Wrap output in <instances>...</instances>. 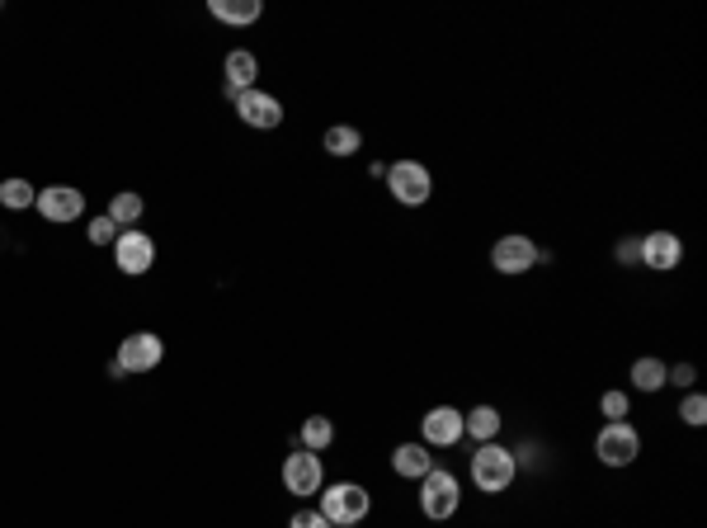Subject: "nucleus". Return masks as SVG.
<instances>
[{
    "mask_svg": "<svg viewBox=\"0 0 707 528\" xmlns=\"http://www.w3.org/2000/svg\"><path fill=\"white\" fill-rule=\"evenodd\" d=\"M472 481H477V491L486 495H505L514 486V477H519V462H514V453L500 439L495 444H477V453H472Z\"/></svg>",
    "mask_w": 707,
    "mask_h": 528,
    "instance_id": "obj_1",
    "label": "nucleus"
},
{
    "mask_svg": "<svg viewBox=\"0 0 707 528\" xmlns=\"http://www.w3.org/2000/svg\"><path fill=\"white\" fill-rule=\"evenodd\" d=\"M458 505H462V481L448 467H434L429 477H420V510H425V519L444 524V519L458 514Z\"/></svg>",
    "mask_w": 707,
    "mask_h": 528,
    "instance_id": "obj_2",
    "label": "nucleus"
},
{
    "mask_svg": "<svg viewBox=\"0 0 707 528\" xmlns=\"http://www.w3.org/2000/svg\"><path fill=\"white\" fill-rule=\"evenodd\" d=\"M387 189H392L396 203L425 208L429 198H434V175H429V165H420V161H396V165H387Z\"/></svg>",
    "mask_w": 707,
    "mask_h": 528,
    "instance_id": "obj_3",
    "label": "nucleus"
},
{
    "mask_svg": "<svg viewBox=\"0 0 707 528\" xmlns=\"http://www.w3.org/2000/svg\"><path fill=\"white\" fill-rule=\"evenodd\" d=\"M642 453V434L627 425V420H609V425L594 434V458L604 467H632Z\"/></svg>",
    "mask_w": 707,
    "mask_h": 528,
    "instance_id": "obj_4",
    "label": "nucleus"
},
{
    "mask_svg": "<svg viewBox=\"0 0 707 528\" xmlns=\"http://www.w3.org/2000/svg\"><path fill=\"white\" fill-rule=\"evenodd\" d=\"M368 491H363L359 481H335V486H326L321 491V514L330 519V528L340 524H363V514H368Z\"/></svg>",
    "mask_w": 707,
    "mask_h": 528,
    "instance_id": "obj_5",
    "label": "nucleus"
},
{
    "mask_svg": "<svg viewBox=\"0 0 707 528\" xmlns=\"http://www.w3.org/2000/svg\"><path fill=\"white\" fill-rule=\"evenodd\" d=\"M161 359H165V340L161 335H151V330H137V335H128L123 345H118V368L123 373H151V368H161Z\"/></svg>",
    "mask_w": 707,
    "mask_h": 528,
    "instance_id": "obj_6",
    "label": "nucleus"
},
{
    "mask_svg": "<svg viewBox=\"0 0 707 528\" xmlns=\"http://www.w3.org/2000/svg\"><path fill=\"white\" fill-rule=\"evenodd\" d=\"M321 481H326V472H321V458H316V453H307V448L288 453V462H283V491H293L297 500H307V495H321Z\"/></svg>",
    "mask_w": 707,
    "mask_h": 528,
    "instance_id": "obj_7",
    "label": "nucleus"
},
{
    "mask_svg": "<svg viewBox=\"0 0 707 528\" xmlns=\"http://www.w3.org/2000/svg\"><path fill=\"white\" fill-rule=\"evenodd\" d=\"M114 264L123 269V274H147L151 264H156V241H151L147 231H137V227H128V231H118V241H114Z\"/></svg>",
    "mask_w": 707,
    "mask_h": 528,
    "instance_id": "obj_8",
    "label": "nucleus"
},
{
    "mask_svg": "<svg viewBox=\"0 0 707 528\" xmlns=\"http://www.w3.org/2000/svg\"><path fill=\"white\" fill-rule=\"evenodd\" d=\"M467 434H462V411L458 406H434L420 420V444L425 448H458Z\"/></svg>",
    "mask_w": 707,
    "mask_h": 528,
    "instance_id": "obj_9",
    "label": "nucleus"
},
{
    "mask_svg": "<svg viewBox=\"0 0 707 528\" xmlns=\"http://www.w3.org/2000/svg\"><path fill=\"white\" fill-rule=\"evenodd\" d=\"M491 264L500 274H528V269H538V246L528 241V236H500L491 246Z\"/></svg>",
    "mask_w": 707,
    "mask_h": 528,
    "instance_id": "obj_10",
    "label": "nucleus"
},
{
    "mask_svg": "<svg viewBox=\"0 0 707 528\" xmlns=\"http://www.w3.org/2000/svg\"><path fill=\"white\" fill-rule=\"evenodd\" d=\"M33 208L48 217V222H76V217L85 213V194L71 189V184H48V189H38V203H33Z\"/></svg>",
    "mask_w": 707,
    "mask_h": 528,
    "instance_id": "obj_11",
    "label": "nucleus"
},
{
    "mask_svg": "<svg viewBox=\"0 0 707 528\" xmlns=\"http://www.w3.org/2000/svg\"><path fill=\"white\" fill-rule=\"evenodd\" d=\"M642 264L656 274H670L684 264V241L675 231H651V236H642Z\"/></svg>",
    "mask_w": 707,
    "mask_h": 528,
    "instance_id": "obj_12",
    "label": "nucleus"
},
{
    "mask_svg": "<svg viewBox=\"0 0 707 528\" xmlns=\"http://www.w3.org/2000/svg\"><path fill=\"white\" fill-rule=\"evenodd\" d=\"M236 104V114H241V123H250V128H279L283 123V104L274 95H264V90H246V95L231 99Z\"/></svg>",
    "mask_w": 707,
    "mask_h": 528,
    "instance_id": "obj_13",
    "label": "nucleus"
},
{
    "mask_svg": "<svg viewBox=\"0 0 707 528\" xmlns=\"http://www.w3.org/2000/svg\"><path fill=\"white\" fill-rule=\"evenodd\" d=\"M222 76H227V99L255 90V76H260V62H255V52H246V48L227 52V62H222Z\"/></svg>",
    "mask_w": 707,
    "mask_h": 528,
    "instance_id": "obj_14",
    "label": "nucleus"
},
{
    "mask_svg": "<svg viewBox=\"0 0 707 528\" xmlns=\"http://www.w3.org/2000/svg\"><path fill=\"white\" fill-rule=\"evenodd\" d=\"M392 472L396 477H406V481H420L434 472V453H429L425 444H401L392 453Z\"/></svg>",
    "mask_w": 707,
    "mask_h": 528,
    "instance_id": "obj_15",
    "label": "nucleus"
},
{
    "mask_svg": "<svg viewBox=\"0 0 707 528\" xmlns=\"http://www.w3.org/2000/svg\"><path fill=\"white\" fill-rule=\"evenodd\" d=\"M500 411L495 406H477V411H462V434L467 439H477V444H495L500 439Z\"/></svg>",
    "mask_w": 707,
    "mask_h": 528,
    "instance_id": "obj_16",
    "label": "nucleus"
},
{
    "mask_svg": "<svg viewBox=\"0 0 707 528\" xmlns=\"http://www.w3.org/2000/svg\"><path fill=\"white\" fill-rule=\"evenodd\" d=\"M208 15L222 19V24H236V29H246L255 19L264 15L260 0H208Z\"/></svg>",
    "mask_w": 707,
    "mask_h": 528,
    "instance_id": "obj_17",
    "label": "nucleus"
},
{
    "mask_svg": "<svg viewBox=\"0 0 707 528\" xmlns=\"http://www.w3.org/2000/svg\"><path fill=\"white\" fill-rule=\"evenodd\" d=\"M330 444H335V425H330V415H312V420H302L297 448H307V453H326Z\"/></svg>",
    "mask_w": 707,
    "mask_h": 528,
    "instance_id": "obj_18",
    "label": "nucleus"
},
{
    "mask_svg": "<svg viewBox=\"0 0 707 528\" xmlns=\"http://www.w3.org/2000/svg\"><path fill=\"white\" fill-rule=\"evenodd\" d=\"M38 203V189H33L29 180H0V208H10V213H24V208H33Z\"/></svg>",
    "mask_w": 707,
    "mask_h": 528,
    "instance_id": "obj_19",
    "label": "nucleus"
},
{
    "mask_svg": "<svg viewBox=\"0 0 707 528\" xmlns=\"http://www.w3.org/2000/svg\"><path fill=\"white\" fill-rule=\"evenodd\" d=\"M142 213H147V203H142V194H132V189H123V194L109 198V217H114V222H118L123 231H128Z\"/></svg>",
    "mask_w": 707,
    "mask_h": 528,
    "instance_id": "obj_20",
    "label": "nucleus"
},
{
    "mask_svg": "<svg viewBox=\"0 0 707 528\" xmlns=\"http://www.w3.org/2000/svg\"><path fill=\"white\" fill-rule=\"evenodd\" d=\"M363 147V132L359 128H349V123H335V128H326V151L330 156H354V151Z\"/></svg>",
    "mask_w": 707,
    "mask_h": 528,
    "instance_id": "obj_21",
    "label": "nucleus"
},
{
    "mask_svg": "<svg viewBox=\"0 0 707 528\" xmlns=\"http://www.w3.org/2000/svg\"><path fill=\"white\" fill-rule=\"evenodd\" d=\"M632 387H637V392H660V387H665V363L651 359V354L637 359L632 363Z\"/></svg>",
    "mask_w": 707,
    "mask_h": 528,
    "instance_id": "obj_22",
    "label": "nucleus"
},
{
    "mask_svg": "<svg viewBox=\"0 0 707 528\" xmlns=\"http://www.w3.org/2000/svg\"><path fill=\"white\" fill-rule=\"evenodd\" d=\"M679 420L693 429H703L707 425V396L703 392H689L684 401H679Z\"/></svg>",
    "mask_w": 707,
    "mask_h": 528,
    "instance_id": "obj_23",
    "label": "nucleus"
},
{
    "mask_svg": "<svg viewBox=\"0 0 707 528\" xmlns=\"http://www.w3.org/2000/svg\"><path fill=\"white\" fill-rule=\"evenodd\" d=\"M627 411H632L627 392H604V396H599V415H604V420H627Z\"/></svg>",
    "mask_w": 707,
    "mask_h": 528,
    "instance_id": "obj_24",
    "label": "nucleus"
},
{
    "mask_svg": "<svg viewBox=\"0 0 707 528\" xmlns=\"http://www.w3.org/2000/svg\"><path fill=\"white\" fill-rule=\"evenodd\" d=\"M90 241H95V246H114L118 241V222L109 213H99L95 222H90Z\"/></svg>",
    "mask_w": 707,
    "mask_h": 528,
    "instance_id": "obj_25",
    "label": "nucleus"
},
{
    "mask_svg": "<svg viewBox=\"0 0 707 528\" xmlns=\"http://www.w3.org/2000/svg\"><path fill=\"white\" fill-rule=\"evenodd\" d=\"M618 264H642V236H627V241H618Z\"/></svg>",
    "mask_w": 707,
    "mask_h": 528,
    "instance_id": "obj_26",
    "label": "nucleus"
},
{
    "mask_svg": "<svg viewBox=\"0 0 707 528\" xmlns=\"http://www.w3.org/2000/svg\"><path fill=\"white\" fill-rule=\"evenodd\" d=\"M665 382H675V387H693V382H698V368H693V363H675V368H665Z\"/></svg>",
    "mask_w": 707,
    "mask_h": 528,
    "instance_id": "obj_27",
    "label": "nucleus"
},
{
    "mask_svg": "<svg viewBox=\"0 0 707 528\" xmlns=\"http://www.w3.org/2000/svg\"><path fill=\"white\" fill-rule=\"evenodd\" d=\"M288 528H330V519L321 510H302V514H293V524Z\"/></svg>",
    "mask_w": 707,
    "mask_h": 528,
    "instance_id": "obj_28",
    "label": "nucleus"
},
{
    "mask_svg": "<svg viewBox=\"0 0 707 528\" xmlns=\"http://www.w3.org/2000/svg\"><path fill=\"white\" fill-rule=\"evenodd\" d=\"M340 528H359V524H340Z\"/></svg>",
    "mask_w": 707,
    "mask_h": 528,
    "instance_id": "obj_29",
    "label": "nucleus"
}]
</instances>
